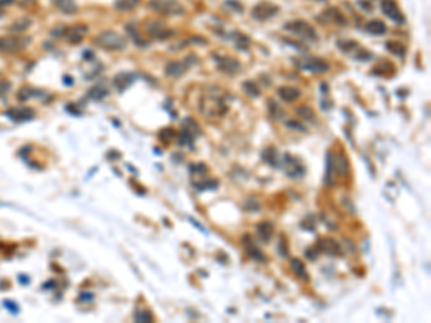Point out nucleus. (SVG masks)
<instances>
[{"mask_svg": "<svg viewBox=\"0 0 431 323\" xmlns=\"http://www.w3.org/2000/svg\"><path fill=\"white\" fill-rule=\"evenodd\" d=\"M95 45L105 51H122L127 46V39L118 32L105 30L95 37Z\"/></svg>", "mask_w": 431, "mask_h": 323, "instance_id": "1", "label": "nucleus"}, {"mask_svg": "<svg viewBox=\"0 0 431 323\" xmlns=\"http://www.w3.org/2000/svg\"><path fill=\"white\" fill-rule=\"evenodd\" d=\"M148 8L164 16H183L186 13L184 6L177 0H151Z\"/></svg>", "mask_w": 431, "mask_h": 323, "instance_id": "2", "label": "nucleus"}, {"mask_svg": "<svg viewBox=\"0 0 431 323\" xmlns=\"http://www.w3.org/2000/svg\"><path fill=\"white\" fill-rule=\"evenodd\" d=\"M200 109L206 116H222L227 112V106L223 99L219 95H211V94L201 99Z\"/></svg>", "mask_w": 431, "mask_h": 323, "instance_id": "3", "label": "nucleus"}, {"mask_svg": "<svg viewBox=\"0 0 431 323\" xmlns=\"http://www.w3.org/2000/svg\"><path fill=\"white\" fill-rule=\"evenodd\" d=\"M283 27L284 30L292 32V33L298 35L302 39H306V41H310V42L318 41V32L315 30V27L309 25L308 22H305V20H293V22H289L288 25H284Z\"/></svg>", "mask_w": 431, "mask_h": 323, "instance_id": "4", "label": "nucleus"}, {"mask_svg": "<svg viewBox=\"0 0 431 323\" xmlns=\"http://www.w3.org/2000/svg\"><path fill=\"white\" fill-rule=\"evenodd\" d=\"M29 37L26 36H5L0 37V52L5 53H16L22 49H25L29 45Z\"/></svg>", "mask_w": 431, "mask_h": 323, "instance_id": "5", "label": "nucleus"}, {"mask_svg": "<svg viewBox=\"0 0 431 323\" xmlns=\"http://www.w3.org/2000/svg\"><path fill=\"white\" fill-rule=\"evenodd\" d=\"M381 10L388 19H391L397 25H404L405 23L404 15H403L401 9L398 8L396 0H382L381 2Z\"/></svg>", "mask_w": 431, "mask_h": 323, "instance_id": "6", "label": "nucleus"}, {"mask_svg": "<svg viewBox=\"0 0 431 323\" xmlns=\"http://www.w3.org/2000/svg\"><path fill=\"white\" fill-rule=\"evenodd\" d=\"M279 13V6L270 2H262L252 9V16L256 20H267Z\"/></svg>", "mask_w": 431, "mask_h": 323, "instance_id": "7", "label": "nucleus"}, {"mask_svg": "<svg viewBox=\"0 0 431 323\" xmlns=\"http://www.w3.org/2000/svg\"><path fill=\"white\" fill-rule=\"evenodd\" d=\"M316 249H318V252H324L328 256H339L342 252L339 243L334 238H329V237L319 238L316 241Z\"/></svg>", "mask_w": 431, "mask_h": 323, "instance_id": "8", "label": "nucleus"}, {"mask_svg": "<svg viewBox=\"0 0 431 323\" xmlns=\"http://www.w3.org/2000/svg\"><path fill=\"white\" fill-rule=\"evenodd\" d=\"M219 69L222 72H226L229 75H234L240 70V63L237 59H234L232 56H217L216 58Z\"/></svg>", "mask_w": 431, "mask_h": 323, "instance_id": "9", "label": "nucleus"}, {"mask_svg": "<svg viewBox=\"0 0 431 323\" xmlns=\"http://www.w3.org/2000/svg\"><path fill=\"white\" fill-rule=\"evenodd\" d=\"M302 68L305 70H309L312 73H325L329 69L328 62L319 58H306L302 62Z\"/></svg>", "mask_w": 431, "mask_h": 323, "instance_id": "10", "label": "nucleus"}, {"mask_svg": "<svg viewBox=\"0 0 431 323\" xmlns=\"http://www.w3.org/2000/svg\"><path fill=\"white\" fill-rule=\"evenodd\" d=\"M8 118H10L12 121H16V123H25V121H29L34 116L33 109L27 108V106H20V108H12L9 109L8 112Z\"/></svg>", "mask_w": 431, "mask_h": 323, "instance_id": "11", "label": "nucleus"}, {"mask_svg": "<svg viewBox=\"0 0 431 323\" xmlns=\"http://www.w3.org/2000/svg\"><path fill=\"white\" fill-rule=\"evenodd\" d=\"M284 168H286V174L289 175V177H292V178L301 177L305 173V168L302 167L299 159L291 157V155L284 157Z\"/></svg>", "mask_w": 431, "mask_h": 323, "instance_id": "12", "label": "nucleus"}, {"mask_svg": "<svg viewBox=\"0 0 431 323\" xmlns=\"http://www.w3.org/2000/svg\"><path fill=\"white\" fill-rule=\"evenodd\" d=\"M243 246L246 249V253L249 254V257H252L253 260H256V262H265L266 260L265 254L262 253L258 246L253 243V240L250 238V236L243 237Z\"/></svg>", "mask_w": 431, "mask_h": 323, "instance_id": "13", "label": "nucleus"}, {"mask_svg": "<svg viewBox=\"0 0 431 323\" xmlns=\"http://www.w3.org/2000/svg\"><path fill=\"white\" fill-rule=\"evenodd\" d=\"M86 32H88V27L85 25H75V26H70L65 32L66 35V39L70 44H79L84 37H85Z\"/></svg>", "mask_w": 431, "mask_h": 323, "instance_id": "14", "label": "nucleus"}, {"mask_svg": "<svg viewBox=\"0 0 431 323\" xmlns=\"http://www.w3.org/2000/svg\"><path fill=\"white\" fill-rule=\"evenodd\" d=\"M256 233L263 243H267V241H270V238L275 234V226L270 221H262L256 227Z\"/></svg>", "mask_w": 431, "mask_h": 323, "instance_id": "15", "label": "nucleus"}, {"mask_svg": "<svg viewBox=\"0 0 431 323\" xmlns=\"http://www.w3.org/2000/svg\"><path fill=\"white\" fill-rule=\"evenodd\" d=\"M320 18L329 22V23H336V25H341V26L346 25V19L336 8H329L328 10H325V13Z\"/></svg>", "mask_w": 431, "mask_h": 323, "instance_id": "16", "label": "nucleus"}, {"mask_svg": "<svg viewBox=\"0 0 431 323\" xmlns=\"http://www.w3.org/2000/svg\"><path fill=\"white\" fill-rule=\"evenodd\" d=\"M186 69H187V66L183 62H168L165 65V75L170 76V78H178L186 72Z\"/></svg>", "mask_w": 431, "mask_h": 323, "instance_id": "17", "label": "nucleus"}, {"mask_svg": "<svg viewBox=\"0 0 431 323\" xmlns=\"http://www.w3.org/2000/svg\"><path fill=\"white\" fill-rule=\"evenodd\" d=\"M277 95L280 96L284 102H295L301 96V91L293 87H282L279 88Z\"/></svg>", "mask_w": 431, "mask_h": 323, "instance_id": "18", "label": "nucleus"}, {"mask_svg": "<svg viewBox=\"0 0 431 323\" xmlns=\"http://www.w3.org/2000/svg\"><path fill=\"white\" fill-rule=\"evenodd\" d=\"M365 30H367L368 33H371V35H384V33L387 32V25H385L382 20H379V19H374V20H370V22L367 23Z\"/></svg>", "mask_w": 431, "mask_h": 323, "instance_id": "19", "label": "nucleus"}, {"mask_svg": "<svg viewBox=\"0 0 431 323\" xmlns=\"http://www.w3.org/2000/svg\"><path fill=\"white\" fill-rule=\"evenodd\" d=\"M132 82H134V75H131V73H120L114 79V85L120 92L125 91Z\"/></svg>", "mask_w": 431, "mask_h": 323, "instance_id": "20", "label": "nucleus"}, {"mask_svg": "<svg viewBox=\"0 0 431 323\" xmlns=\"http://www.w3.org/2000/svg\"><path fill=\"white\" fill-rule=\"evenodd\" d=\"M291 269H292L293 273H295L298 277H301L302 280L309 279V277H308V270H306L305 264H303L299 259H292V260H291Z\"/></svg>", "mask_w": 431, "mask_h": 323, "instance_id": "21", "label": "nucleus"}, {"mask_svg": "<svg viewBox=\"0 0 431 323\" xmlns=\"http://www.w3.org/2000/svg\"><path fill=\"white\" fill-rule=\"evenodd\" d=\"M334 170H335L336 173H338V175L339 177H345V175L348 174V163H346V158L342 155V154H339L338 157H336V161L334 163Z\"/></svg>", "mask_w": 431, "mask_h": 323, "instance_id": "22", "label": "nucleus"}, {"mask_svg": "<svg viewBox=\"0 0 431 323\" xmlns=\"http://www.w3.org/2000/svg\"><path fill=\"white\" fill-rule=\"evenodd\" d=\"M387 51L392 53V55H396V56H400V58H403L405 52H407L404 45L400 44V42H396V41L387 42Z\"/></svg>", "mask_w": 431, "mask_h": 323, "instance_id": "23", "label": "nucleus"}, {"mask_svg": "<svg viewBox=\"0 0 431 323\" xmlns=\"http://www.w3.org/2000/svg\"><path fill=\"white\" fill-rule=\"evenodd\" d=\"M327 174H325V184L327 187H334L335 180H334V161L331 159V154H328L327 157Z\"/></svg>", "mask_w": 431, "mask_h": 323, "instance_id": "24", "label": "nucleus"}, {"mask_svg": "<svg viewBox=\"0 0 431 323\" xmlns=\"http://www.w3.org/2000/svg\"><path fill=\"white\" fill-rule=\"evenodd\" d=\"M53 3L63 13H75V10H77V5L74 3V0H53Z\"/></svg>", "mask_w": 431, "mask_h": 323, "instance_id": "25", "label": "nucleus"}, {"mask_svg": "<svg viewBox=\"0 0 431 323\" xmlns=\"http://www.w3.org/2000/svg\"><path fill=\"white\" fill-rule=\"evenodd\" d=\"M139 5V0H117L115 2V9L125 12V10H131L134 8H137Z\"/></svg>", "mask_w": 431, "mask_h": 323, "instance_id": "26", "label": "nucleus"}, {"mask_svg": "<svg viewBox=\"0 0 431 323\" xmlns=\"http://www.w3.org/2000/svg\"><path fill=\"white\" fill-rule=\"evenodd\" d=\"M243 89H244V92L249 96H252V98H259V96H260V89H259L258 85H256L253 80H246V82H243Z\"/></svg>", "mask_w": 431, "mask_h": 323, "instance_id": "27", "label": "nucleus"}, {"mask_svg": "<svg viewBox=\"0 0 431 323\" xmlns=\"http://www.w3.org/2000/svg\"><path fill=\"white\" fill-rule=\"evenodd\" d=\"M296 114L299 115L301 118H303V119H306V121H313V119H315V112H313V109H312L310 106H308V105H302V106H299V108L296 109Z\"/></svg>", "mask_w": 431, "mask_h": 323, "instance_id": "28", "label": "nucleus"}, {"mask_svg": "<svg viewBox=\"0 0 431 323\" xmlns=\"http://www.w3.org/2000/svg\"><path fill=\"white\" fill-rule=\"evenodd\" d=\"M269 112H270V115H272V118H275V119H280L282 116L284 115V111L279 106V104L277 102H275V101H269Z\"/></svg>", "mask_w": 431, "mask_h": 323, "instance_id": "29", "label": "nucleus"}, {"mask_svg": "<svg viewBox=\"0 0 431 323\" xmlns=\"http://www.w3.org/2000/svg\"><path fill=\"white\" fill-rule=\"evenodd\" d=\"M106 95H108V91L102 87H94L92 89H89V94H88V96L91 99H95V101H99Z\"/></svg>", "mask_w": 431, "mask_h": 323, "instance_id": "30", "label": "nucleus"}, {"mask_svg": "<svg viewBox=\"0 0 431 323\" xmlns=\"http://www.w3.org/2000/svg\"><path fill=\"white\" fill-rule=\"evenodd\" d=\"M134 319H135L137 322L147 323L153 320V316H151V313H150L148 310H146V309H139V310H137L135 314H134Z\"/></svg>", "mask_w": 431, "mask_h": 323, "instance_id": "31", "label": "nucleus"}, {"mask_svg": "<svg viewBox=\"0 0 431 323\" xmlns=\"http://www.w3.org/2000/svg\"><path fill=\"white\" fill-rule=\"evenodd\" d=\"M358 46H360V45L355 44L352 41H339V42H338V48L345 53H349L352 49H358Z\"/></svg>", "mask_w": 431, "mask_h": 323, "instance_id": "32", "label": "nucleus"}, {"mask_svg": "<svg viewBox=\"0 0 431 323\" xmlns=\"http://www.w3.org/2000/svg\"><path fill=\"white\" fill-rule=\"evenodd\" d=\"M194 187L197 190H200V191H203V190H214V188L219 187V183L216 180H208V181H203V183H196Z\"/></svg>", "mask_w": 431, "mask_h": 323, "instance_id": "33", "label": "nucleus"}, {"mask_svg": "<svg viewBox=\"0 0 431 323\" xmlns=\"http://www.w3.org/2000/svg\"><path fill=\"white\" fill-rule=\"evenodd\" d=\"M263 158H265V161H266L267 164H270V166H276L275 161H277V159H276V151L273 148L265 149V152H263Z\"/></svg>", "mask_w": 431, "mask_h": 323, "instance_id": "34", "label": "nucleus"}, {"mask_svg": "<svg viewBox=\"0 0 431 323\" xmlns=\"http://www.w3.org/2000/svg\"><path fill=\"white\" fill-rule=\"evenodd\" d=\"M175 132L171 128H164L163 131L160 132V140H163L164 142H170L171 138H174Z\"/></svg>", "mask_w": 431, "mask_h": 323, "instance_id": "35", "label": "nucleus"}, {"mask_svg": "<svg viewBox=\"0 0 431 323\" xmlns=\"http://www.w3.org/2000/svg\"><path fill=\"white\" fill-rule=\"evenodd\" d=\"M190 171L191 174H204L207 173V167L204 164H193L190 166Z\"/></svg>", "mask_w": 431, "mask_h": 323, "instance_id": "36", "label": "nucleus"}, {"mask_svg": "<svg viewBox=\"0 0 431 323\" xmlns=\"http://www.w3.org/2000/svg\"><path fill=\"white\" fill-rule=\"evenodd\" d=\"M10 89V85L9 82H5V80H0V96H3L6 92Z\"/></svg>", "mask_w": 431, "mask_h": 323, "instance_id": "37", "label": "nucleus"}, {"mask_svg": "<svg viewBox=\"0 0 431 323\" xmlns=\"http://www.w3.org/2000/svg\"><path fill=\"white\" fill-rule=\"evenodd\" d=\"M284 240L282 238L280 241H279V252H280V256H283V257H286L288 256V247H284Z\"/></svg>", "mask_w": 431, "mask_h": 323, "instance_id": "38", "label": "nucleus"}, {"mask_svg": "<svg viewBox=\"0 0 431 323\" xmlns=\"http://www.w3.org/2000/svg\"><path fill=\"white\" fill-rule=\"evenodd\" d=\"M286 125H289V127H291V128H293V130H299V131H305V128L302 127L301 124L295 123V121H288V123H286Z\"/></svg>", "mask_w": 431, "mask_h": 323, "instance_id": "39", "label": "nucleus"}, {"mask_svg": "<svg viewBox=\"0 0 431 323\" xmlns=\"http://www.w3.org/2000/svg\"><path fill=\"white\" fill-rule=\"evenodd\" d=\"M306 257H308L309 260H316V259H318V253H316L315 250L308 249V250H306Z\"/></svg>", "mask_w": 431, "mask_h": 323, "instance_id": "40", "label": "nucleus"}, {"mask_svg": "<svg viewBox=\"0 0 431 323\" xmlns=\"http://www.w3.org/2000/svg\"><path fill=\"white\" fill-rule=\"evenodd\" d=\"M0 16H2V12H0Z\"/></svg>", "mask_w": 431, "mask_h": 323, "instance_id": "41", "label": "nucleus"}]
</instances>
